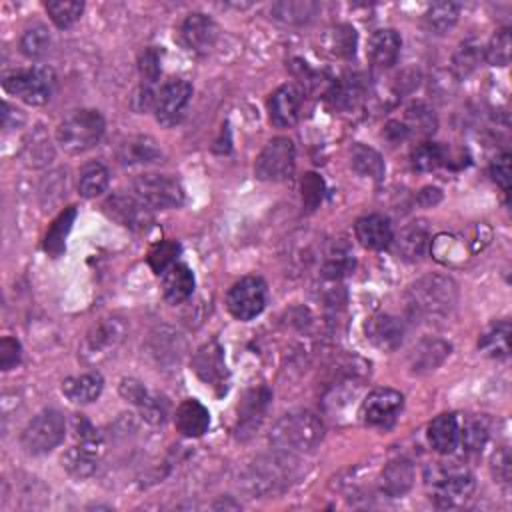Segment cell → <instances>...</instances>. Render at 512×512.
Instances as JSON below:
<instances>
[{"instance_id":"obj_44","label":"cell","mask_w":512,"mask_h":512,"mask_svg":"<svg viewBox=\"0 0 512 512\" xmlns=\"http://www.w3.org/2000/svg\"><path fill=\"white\" fill-rule=\"evenodd\" d=\"M483 60V50L475 43H465L456 50L453 58V70L458 78H466L470 73H475L476 67Z\"/></svg>"},{"instance_id":"obj_12","label":"cell","mask_w":512,"mask_h":512,"mask_svg":"<svg viewBox=\"0 0 512 512\" xmlns=\"http://www.w3.org/2000/svg\"><path fill=\"white\" fill-rule=\"evenodd\" d=\"M192 97V85L189 80L172 78L159 90L155 102V115L162 127L179 125L184 117L189 102Z\"/></svg>"},{"instance_id":"obj_25","label":"cell","mask_w":512,"mask_h":512,"mask_svg":"<svg viewBox=\"0 0 512 512\" xmlns=\"http://www.w3.org/2000/svg\"><path fill=\"white\" fill-rule=\"evenodd\" d=\"M460 423L456 415H440L428 426V443L438 455H453L458 448Z\"/></svg>"},{"instance_id":"obj_33","label":"cell","mask_w":512,"mask_h":512,"mask_svg":"<svg viewBox=\"0 0 512 512\" xmlns=\"http://www.w3.org/2000/svg\"><path fill=\"white\" fill-rule=\"evenodd\" d=\"M75 220H77V209L70 207V209L60 212L58 219L53 224H50V229H48L46 237H45V251L50 256H55V259H56V256L65 252L67 237H68V232L73 230Z\"/></svg>"},{"instance_id":"obj_11","label":"cell","mask_w":512,"mask_h":512,"mask_svg":"<svg viewBox=\"0 0 512 512\" xmlns=\"http://www.w3.org/2000/svg\"><path fill=\"white\" fill-rule=\"evenodd\" d=\"M404 406V396L394 388H374L361 404V421L368 426L391 428Z\"/></svg>"},{"instance_id":"obj_27","label":"cell","mask_w":512,"mask_h":512,"mask_svg":"<svg viewBox=\"0 0 512 512\" xmlns=\"http://www.w3.org/2000/svg\"><path fill=\"white\" fill-rule=\"evenodd\" d=\"M102 388H105V381H102V376L98 373L73 376V378H67L63 383L65 396L75 404L95 403L102 394Z\"/></svg>"},{"instance_id":"obj_51","label":"cell","mask_w":512,"mask_h":512,"mask_svg":"<svg viewBox=\"0 0 512 512\" xmlns=\"http://www.w3.org/2000/svg\"><path fill=\"white\" fill-rule=\"evenodd\" d=\"M440 199H443V194H440L438 189H425L421 194H418V200L426 204V207H430V204H436Z\"/></svg>"},{"instance_id":"obj_4","label":"cell","mask_w":512,"mask_h":512,"mask_svg":"<svg viewBox=\"0 0 512 512\" xmlns=\"http://www.w3.org/2000/svg\"><path fill=\"white\" fill-rule=\"evenodd\" d=\"M105 128V118L98 110H77L58 125L56 142L68 155H83L98 145Z\"/></svg>"},{"instance_id":"obj_34","label":"cell","mask_w":512,"mask_h":512,"mask_svg":"<svg viewBox=\"0 0 512 512\" xmlns=\"http://www.w3.org/2000/svg\"><path fill=\"white\" fill-rule=\"evenodd\" d=\"M353 269H354V256L346 242H334L333 247L324 252V261H323L324 279L339 281L341 276L348 274Z\"/></svg>"},{"instance_id":"obj_8","label":"cell","mask_w":512,"mask_h":512,"mask_svg":"<svg viewBox=\"0 0 512 512\" xmlns=\"http://www.w3.org/2000/svg\"><path fill=\"white\" fill-rule=\"evenodd\" d=\"M294 160L296 152L292 140L284 137L272 138L256 159L254 172L264 182H281L291 179V174L294 172Z\"/></svg>"},{"instance_id":"obj_50","label":"cell","mask_w":512,"mask_h":512,"mask_svg":"<svg viewBox=\"0 0 512 512\" xmlns=\"http://www.w3.org/2000/svg\"><path fill=\"white\" fill-rule=\"evenodd\" d=\"M490 177H493V180L505 192L510 190L512 172H510V155H508V152H505V155H500L493 160V165H490Z\"/></svg>"},{"instance_id":"obj_41","label":"cell","mask_w":512,"mask_h":512,"mask_svg":"<svg viewBox=\"0 0 512 512\" xmlns=\"http://www.w3.org/2000/svg\"><path fill=\"white\" fill-rule=\"evenodd\" d=\"M20 50L26 58H43L50 50V35L46 26L35 25L33 28H28L20 38Z\"/></svg>"},{"instance_id":"obj_22","label":"cell","mask_w":512,"mask_h":512,"mask_svg":"<svg viewBox=\"0 0 512 512\" xmlns=\"http://www.w3.org/2000/svg\"><path fill=\"white\" fill-rule=\"evenodd\" d=\"M102 453V440H80L63 455V466L75 478H87L95 475Z\"/></svg>"},{"instance_id":"obj_3","label":"cell","mask_w":512,"mask_h":512,"mask_svg":"<svg viewBox=\"0 0 512 512\" xmlns=\"http://www.w3.org/2000/svg\"><path fill=\"white\" fill-rule=\"evenodd\" d=\"M426 485L433 490L438 507L453 508L465 505L475 493V476L470 470L456 463H436L426 468Z\"/></svg>"},{"instance_id":"obj_14","label":"cell","mask_w":512,"mask_h":512,"mask_svg":"<svg viewBox=\"0 0 512 512\" xmlns=\"http://www.w3.org/2000/svg\"><path fill=\"white\" fill-rule=\"evenodd\" d=\"M122 339H125V324L118 319L102 321L87 334L83 356L88 363H98L102 358L110 356L112 351L122 343Z\"/></svg>"},{"instance_id":"obj_20","label":"cell","mask_w":512,"mask_h":512,"mask_svg":"<svg viewBox=\"0 0 512 512\" xmlns=\"http://www.w3.org/2000/svg\"><path fill=\"white\" fill-rule=\"evenodd\" d=\"M354 234L356 241L371 251H384L394 242L391 222L383 214H368V217L358 219L354 224Z\"/></svg>"},{"instance_id":"obj_13","label":"cell","mask_w":512,"mask_h":512,"mask_svg":"<svg viewBox=\"0 0 512 512\" xmlns=\"http://www.w3.org/2000/svg\"><path fill=\"white\" fill-rule=\"evenodd\" d=\"M102 209H105V212L112 220H117L125 229H130L135 232L147 230L152 224L150 209L137 197L115 194V197H110L105 204H102Z\"/></svg>"},{"instance_id":"obj_21","label":"cell","mask_w":512,"mask_h":512,"mask_svg":"<svg viewBox=\"0 0 512 512\" xmlns=\"http://www.w3.org/2000/svg\"><path fill=\"white\" fill-rule=\"evenodd\" d=\"M271 391L266 386L252 388L247 393V396L242 398V403L239 406V436L247 438L254 435V430L261 426L262 418L266 415V408L271 403Z\"/></svg>"},{"instance_id":"obj_30","label":"cell","mask_w":512,"mask_h":512,"mask_svg":"<svg viewBox=\"0 0 512 512\" xmlns=\"http://www.w3.org/2000/svg\"><path fill=\"white\" fill-rule=\"evenodd\" d=\"M319 3L312 0H282L272 6V18L281 20L284 25H306L319 15Z\"/></svg>"},{"instance_id":"obj_37","label":"cell","mask_w":512,"mask_h":512,"mask_svg":"<svg viewBox=\"0 0 512 512\" xmlns=\"http://www.w3.org/2000/svg\"><path fill=\"white\" fill-rule=\"evenodd\" d=\"M488 440V428L483 421L478 418H468L460 425V435H458V448H463L466 455H478L483 453Z\"/></svg>"},{"instance_id":"obj_39","label":"cell","mask_w":512,"mask_h":512,"mask_svg":"<svg viewBox=\"0 0 512 512\" xmlns=\"http://www.w3.org/2000/svg\"><path fill=\"white\" fill-rule=\"evenodd\" d=\"M458 5L455 3H436L426 10V25L438 35L448 33L458 20Z\"/></svg>"},{"instance_id":"obj_6","label":"cell","mask_w":512,"mask_h":512,"mask_svg":"<svg viewBox=\"0 0 512 512\" xmlns=\"http://www.w3.org/2000/svg\"><path fill=\"white\" fill-rule=\"evenodd\" d=\"M132 190L135 197L145 202L148 209H177L184 202V189L182 184L169 177V174H157V172H145L132 180Z\"/></svg>"},{"instance_id":"obj_47","label":"cell","mask_w":512,"mask_h":512,"mask_svg":"<svg viewBox=\"0 0 512 512\" xmlns=\"http://www.w3.org/2000/svg\"><path fill=\"white\" fill-rule=\"evenodd\" d=\"M138 68H140L142 87L157 88V83L160 78V53H159V50L157 48H147L145 53L140 55Z\"/></svg>"},{"instance_id":"obj_40","label":"cell","mask_w":512,"mask_h":512,"mask_svg":"<svg viewBox=\"0 0 512 512\" xmlns=\"http://www.w3.org/2000/svg\"><path fill=\"white\" fill-rule=\"evenodd\" d=\"M445 148L436 142H423L411 152V162L416 170L433 172L445 165Z\"/></svg>"},{"instance_id":"obj_36","label":"cell","mask_w":512,"mask_h":512,"mask_svg":"<svg viewBox=\"0 0 512 512\" xmlns=\"http://www.w3.org/2000/svg\"><path fill=\"white\" fill-rule=\"evenodd\" d=\"M120 160L125 165H147V162L160 160V150L157 142L148 137H135L120 148Z\"/></svg>"},{"instance_id":"obj_43","label":"cell","mask_w":512,"mask_h":512,"mask_svg":"<svg viewBox=\"0 0 512 512\" xmlns=\"http://www.w3.org/2000/svg\"><path fill=\"white\" fill-rule=\"evenodd\" d=\"M179 254H180V244L174 241H165L157 244V247L148 252V266L157 274H165L172 264H177Z\"/></svg>"},{"instance_id":"obj_48","label":"cell","mask_w":512,"mask_h":512,"mask_svg":"<svg viewBox=\"0 0 512 512\" xmlns=\"http://www.w3.org/2000/svg\"><path fill=\"white\" fill-rule=\"evenodd\" d=\"M323 190H324V184L323 179L316 177V174H306L304 180H302V200L306 204V209L314 210L319 207L321 200H323Z\"/></svg>"},{"instance_id":"obj_35","label":"cell","mask_w":512,"mask_h":512,"mask_svg":"<svg viewBox=\"0 0 512 512\" xmlns=\"http://www.w3.org/2000/svg\"><path fill=\"white\" fill-rule=\"evenodd\" d=\"M478 348L490 358H498V361L508 358L510 356V323L503 321V323H497L495 326H490V329L480 336Z\"/></svg>"},{"instance_id":"obj_15","label":"cell","mask_w":512,"mask_h":512,"mask_svg":"<svg viewBox=\"0 0 512 512\" xmlns=\"http://www.w3.org/2000/svg\"><path fill=\"white\" fill-rule=\"evenodd\" d=\"M302 110V92L294 85H284L269 100V112L274 127L289 128L294 127L301 118Z\"/></svg>"},{"instance_id":"obj_5","label":"cell","mask_w":512,"mask_h":512,"mask_svg":"<svg viewBox=\"0 0 512 512\" xmlns=\"http://www.w3.org/2000/svg\"><path fill=\"white\" fill-rule=\"evenodd\" d=\"M3 87L10 97H16L30 107H43L53 97L55 73L48 67L20 70V73L6 75Z\"/></svg>"},{"instance_id":"obj_32","label":"cell","mask_w":512,"mask_h":512,"mask_svg":"<svg viewBox=\"0 0 512 512\" xmlns=\"http://www.w3.org/2000/svg\"><path fill=\"white\" fill-rule=\"evenodd\" d=\"M110 174L102 162H88L78 174V192L85 199H97L108 189Z\"/></svg>"},{"instance_id":"obj_7","label":"cell","mask_w":512,"mask_h":512,"mask_svg":"<svg viewBox=\"0 0 512 512\" xmlns=\"http://www.w3.org/2000/svg\"><path fill=\"white\" fill-rule=\"evenodd\" d=\"M67 421L63 413L43 411L30 421L23 433V446L30 455H46L65 440Z\"/></svg>"},{"instance_id":"obj_9","label":"cell","mask_w":512,"mask_h":512,"mask_svg":"<svg viewBox=\"0 0 512 512\" xmlns=\"http://www.w3.org/2000/svg\"><path fill=\"white\" fill-rule=\"evenodd\" d=\"M227 306L237 321L249 323L256 319L266 306L264 281L261 276H244L229 291Z\"/></svg>"},{"instance_id":"obj_28","label":"cell","mask_w":512,"mask_h":512,"mask_svg":"<svg viewBox=\"0 0 512 512\" xmlns=\"http://www.w3.org/2000/svg\"><path fill=\"white\" fill-rule=\"evenodd\" d=\"M383 490L388 497H403L415 485V466L408 460H393L383 470Z\"/></svg>"},{"instance_id":"obj_23","label":"cell","mask_w":512,"mask_h":512,"mask_svg":"<svg viewBox=\"0 0 512 512\" xmlns=\"http://www.w3.org/2000/svg\"><path fill=\"white\" fill-rule=\"evenodd\" d=\"M403 40L401 35L393 28H383L368 40V58L378 68H391L396 65L398 55H401Z\"/></svg>"},{"instance_id":"obj_10","label":"cell","mask_w":512,"mask_h":512,"mask_svg":"<svg viewBox=\"0 0 512 512\" xmlns=\"http://www.w3.org/2000/svg\"><path fill=\"white\" fill-rule=\"evenodd\" d=\"M192 371L200 381L210 386L219 396L227 394L230 374L227 363H224V353L219 343H207L202 344L192 356Z\"/></svg>"},{"instance_id":"obj_26","label":"cell","mask_w":512,"mask_h":512,"mask_svg":"<svg viewBox=\"0 0 512 512\" xmlns=\"http://www.w3.org/2000/svg\"><path fill=\"white\" fill-rule=\"evenodd\" d=\"M162 292L170 304H180L194 292V274L187 264H172L162 279Z\"/></svg>"},{"instance_id":"obj_19","label":"cell","mask_w":512,"mask_h":512,"mask_svg":"<svg viewBox=\"0 0 512 512\" xmlns=\"http://www.w3.org/2000/svg\"><path fill=\"white\" fill-rule=\"evenodd\" d=\"M433 247V237L426 220H415L401 230L396 239V252L406 262H418Z\"/></svg>"},{"instance_id":"obj_42","label":"cell","mask_w":512,"mask_h":512,"mask_svg":"<svg viewBox=\"0 0 512 512\" xmlns=\"http://www.w3.org/2000/svg\"><path fill=\"white\" fill-rule=\"evenodd\" d=\"M404 127L408 130V135H411V132H418V135L428 137L436 130V117L433 115V110H430L428 107L421 105V102H416V105H413L406 110Z\"/></svg>"},{"instance_id":"obj_45","label":"cell","mask_w":512,"mask_h":512,"mask_svg":"<svg viewBox=\"0 0 512 512\" xmlns=\"http://www.w3.org/2000/svg\"><path fill=\"white\" fill-rule=\"evenodd\" d=\"M510 30L505 28L500 30L490 40L486 50H485V58L488 60L493 67H507L510 63Z\"/></svg>"},{"instance_id":"obj_24","label":"cell","mask_w":512,"mask_h":512,"mask_svg":"<svg viewBox=\"0 0 512 512\" xmlns=\"http://www.w3.org/2000/svg\"><path fill=\"white\" fill-rule=\"evenodd\" d=\"M174 425H177L179 433L189 438H199L207 433L210 426V413L202 403L189 398L177 408V416H174Z\"/></svg>"},{"instance_id":"obj_38","label":"cell","mask_w":512,"mask_h":512,"mask_svg":"<svg viewBox=\"0 0 512 512\" xmlns=\"http://www.w3.org/2000/svg\"><path fill=\"white\" fill-rule=\"evenodd\" d=\"M46 13L58 28H70L83 16L85 5L77 0H53V3H46Z\"/></svg>"},{"instance_id":"obj_16","label":"cell","mask_w":512,"mask_h":512,"mask_svg":"<svg viewBox=\"0 0 512 512\" xmlns=\"http://www.w3.org/2000/svg\"><path fill=\"white\" fill-rule=\"evenodd\" d=\"M364 331L366 339L384 353H394L404 341V324L393 314H374L368 319Z\"/></svg>"},{"instance_id":"obj_49","label":"cell","mask_w":512,"mask_h":512,"mask_svg":"<svg viewBox=\"0 0 512 512\" xmlns=\"http://www.w3.org/2000/svg\"><path fill=\"white\" fill-rule=\"evenodd\" d=\"M20 358H23V348H20V343L13 336H5L3 341H0V368L3 371H10V368H15Z\"/></svg>"},{"instance_id":"obj_2","label":"cell","mask_w":512,"mask_h":512,"mask_svg":"<svg viewBox=\"0 0 512 512\" xmlns=\"http://www.w3.org/2000/svg\"><path fill=\"white\" fill-rule=\"evenodd\" d=\"M324 425L311 411H292L281 416L271 430V445L284 455L311 453L323 443Z\"/></svg>"},{"instance_id":"obj_17","label":"cell","mask_w":512,"mask_h":512,"mask_svg":"<svg viewBox=\"0 0 512 512\" xmlns=\"http://www.w3.org/2000/svg\"><path fill=\"white\" fill-rule=\"evenodd\" d=\"M180 35L184 45H187L192 53L209 55L219 38V28L214 25L212 18L197 13L187 16V20L182 23Z\"/></svg>"},{"instance_id":"obj_18","label":"cell","mask_w":512,"mask_h":512,"mask_svg":"<svg viewBox=\"0 0 512 512\" xmlns=\"http://www.w3.org/2000/svg\"><path fill=\"white\" fill-rule=\"evenodd\" d=\"M291 478L289 466H286V458L279 460H262V463H256L249 475V486L252 493L256 495H274L276 490H281L286 480Z\"/></svg>"},{"instance_id":"obj_1","label":"cell","mask_w":512,"mask_h":512,"mask_svg":"<svg viewBox=\"0 0 512 512\" xmlns=\"http://www.w3.org/2000/svg\"><path fill=\"white\" fill-rule=\"evenodd\" d=\"M408 309L425 321H440L453 312L458 301L456 282L445 274H426L411 284L406 294Z\"/></svg>"},{"instance_id":"obj_31","label":"cell","mask_w":512,"mask_h":512,"mask_svg":"<svg viewBox=\"0 0 512 512\" xmlns=\"http://www.w3.org/2000/svg\"><path fill=\"white\" fill-rule=\"evenodd\" d=\"M351 165L364 179H373L381 182L384 179V160L378 152L366 145H354L351 150Z\"/></svg>"},{"instance_id":"obj_29","label":"cell","mask_w":512,"mask_h":512,"mask_svg":"<svg viewBox=\"0 0 512 512\" xmlns=\"http://www.w3.org/2000/svg\"><path fill=\"white\" fill-rule=\"evenodd\" d=\"M448 354H450V344L438 341V339H428V341H423L413 351L411 366H413V371L418 374L430 373L443 364L448 358Z\"/></svg>"},{"instance_id":"obj_46","label":"cell","mask_w":512,"mask_h":512,"mask_svg":"<svg viewBox=\"0 0 512 512\" xmlns=\"http://www.w3.org/2000/svg\"><path fill=\"white\" fill-rule=\"evenodd\" d=\"M333 55L341 58H351L356 53V30L348 25L336 26L331 33Z\"/></svg>"}]
</instances>
